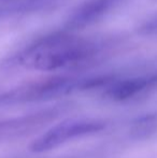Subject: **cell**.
<instances>
[{
	"instance_id": "1",
	"label": "cell",
	"mask_w": 157,
	"mask_h": 158,
	"mask_svg": "<svg viewBox=\"0 0 157 158\" xmlns=\"http://www.w3.org/2000/svg\"><path fill=\"white\" fill-rule=\"evenodd\" d=\"M123 41L121 35L82 37L63 28L26 42L6 56L2 64L45 72L80 68L107 56Z\"/></svg>"
},
{
	"instance_id": "2",
	"label": "cell",
	"mask_w": 157,
	"mask_h": 158,
	"mask_svg": "<svg viewBox=\"0 0 157 158\" xmlns=\"http://www.w3.org/2000/svg\"><path fill=\"white\" fill-rule=\"evenodd\" d=\"M105 127V122L96 118L68 119L53 126L37 138L30 145V150L35 153L48 152L76 138L99 132Z\"/></svg>"
},
{
	"instance_id": "3",
	"label": "cell",
	"mask_w": 157,
	"mask_h": 158,
	"mask_svg": "<svg viewBox=\"0 0 157 158\" xmlns=\"http://www.w3.org/2000/svg\"><path fill=\"white\" fill-rule=\"evenodd\" d=\"M125 0H85L68 15L64 29L76 32L102 21Z\"/></svg>"
},
{
	"instance_id": "4",
	"label": "cell",
	"mask_w": 157,
	"mask_h": 158,
	"mask_svg": "<svg viewBox=\"0 0 157 158\" xmlns=\"http://www.w3.org/2000/svg\"><path fill=\"white\" fill-rule=\"evenodd\" d=\"M80 80L70 77H57L48 79L45 81L27 85L25 87H19L12 92L8 93L2 97L4 100H41L48 98L56 97L59 95H64L71 90L80 87Z\"/></svg>"
},
{
	"instance_id": "5",
	"label": "cell",
	"mask_w": 157,
	"mask_h": 158,
	"mask_svg": "<svg viewBox=\"0 0 157 158\" xmlns=\"http://www.w3.org/2000/svg\"><path fill=\"white\" fill-rule=\"evenodd\" d=\"M155 85H157V73L128 77H115L105 86V95L115 101H125Z\"/></svg>"
},
{
	"instance_id": "6",
	"label": "cell",
	"mask_w": 157,
	"mask_h": 158,
	"mask_svg": "<svg viewBox=\"0 0 157 158\" xmlns=\"http://www.w3.org/2000/svg\"><path fill=\"white\" fill-rule=\"evenodd\" d=\"M60 0H4L0 1V22L38 14L54 9Z\"/></svg>"
},
{
	"instance_id": "7",
	"label": "cell",
	"mask_w": 157,
	"mask_h": 158,
	"mask_svg": "<svg viewBox=\"0 0 157 158\" xmlns=\"http://www.w3.org/2000/svg\"><path fill=\"white\" fill-rule=\"evenodd\" d=\"M137 32L142 37H157V12L143 19L137 27Z\"/></svg>"
},
{
	"instance_id": "8",
	"label": "cell",
	"mask_w": 157,
	"mask_h": 158,
	"mask_svg": "<svg viewBox=\"0 0 157 158\" xmlns=\"http://www.w3.org/2000/svg\"><path fill=\"white\" fill-rule=\"evenodd\" d=\"M0 1H4V0H0Z\"/></svg>"
}]
</instances>
